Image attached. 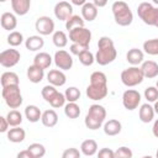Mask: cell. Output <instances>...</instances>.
<instances>
[{
  "mask_svg": "<svg viewBox=\"0 0 158 158\" xmlns=\"http://www.w3.org/2000/svg\"><path fill=\"white\" fill-rule=\"evenodd\" d=\"M107 95V78L102 72H94L90 75V84L86 88V96L90 100H102Z\"/></svg>",
  "mask_w": 158,
  "mask_h": 158,
  "instance_id": "cell-1",
  "label": "cell"
},
{
  "mask_svg": "<svg viewBox=\"0 0 158 158\" xmlns=\"http://www.w3.org/2000/svg\"><path fill=\"white\" fill-rule=\"evenodd\" d=\"M116 56L117 52L114 41L107 36L100 37L98 42V52L95 54V62L100 65H107L116 59Z\"/></svg>",
  "mask_w": 158,
  "mask_h": 158,
  "instance_id": "cell-2",
  "label": "cell"
},
{
  "mask_svg": "<svg viewBox=\"0 0 158 158\" xmlns=\"http://www.w3.org/2000/svg\"><path fill=\"white\" fill-rule=\"evenodd\" d=\"M106 118V110L99 104H94L89 107V111L85 116L84 123L89 130H98L102 126Z\"/></svg>",
  "mask_w": 158,
  "mask_h": 158,
  "instance_id": "cell-3",
  "label": "cell"
},
{
  "mask_svg": "<svg viewBox=\"0 0 158 158\" xmlns=\"http://www.w3.org/2000/svg\"><path fill=\"white\" fill-rule=\"evenodd\" d=\"M115 22L120 26H130L133 21V15L130 6L125 1H115L111 6Z\"/></svg>",
  "mask_w": 158,
  "mask_h": 158,
  "instance_id": "cell-4",
  "label": "cell"
},
{
  "mask_svg": "<svg viewBox=\"0 0 158 158\" xmlns=\"http://www.w3.org/2000/svg\"><path fill=\"white\" fill-rule=\"evenodd\" d=\"M137 14L146 25L158 28V7H154L149 2H141L137 7Z\"/></svg>",
  "mask_w": 158,
  "mask_h": 158,
  "instance_id": "cell-5",
  "label": "cell"
},
{
  "mask_svg": "<svg viewBox=\"0 0 158 158\" xmlns=\"http://www.w3.org/2000/svg\"><path fill=\"white\" fill-rule=\"evenodd\" d=\"M2 99L5 100L6 105L10 109H17L21 106L22 104V95H21V90L19 85H11V86H5L2 88L1 91Z\"/></svg>",
  "mask_w": 158,
  "mask_h": 158,
  "instance_id": "cell-6",
  "label": "cell"
},
{
  "mask_svg": "<svg viewBox=\"0 0 158 158\" xmlns=\"http://www.w3.org/2000/svg\"><path fill=\"white\" fill-rule=\"evenodd\" d=\"M143 78H144V75L139 67H130V68L122 70V73H121V81L123 85H126L128 88L141 84L143 81Z\"/></svg>",
  "mask_w": 158,
  "mask_h": 158,
  "instance_id": "cell-7",
  "label": "cell"
},
{
  "mask_svg": "<svg viewBox=\"0 0 158 158\" xmlns=\"http://www.w3.org/2000/svg\"><path fill=\"white\" fill-rule=\"evenodd\" d=\"M69 40L73 43L89 47V43L91 41V32L85 27H77L69 31Z\"/></svg>",
  "mask_w": 158,
  "mask_h": 158,
  "instance_id": "cell-8",
  "label": "cell"
},
{
  "mask_svg": "<svg viewBox=\"0 0 158 158\" xmlns=\"http://www.w3.org/2000/svg\"><path fill=\"white\" fill-rule=\"evenodd\" d=\"M20 58H21V54L17 49H14V48L5 49L0 53V64L5 68H11L20 62Z\"/></svg>",
  "mask_w": 158,
  "mask_h": 158,
  "instance_id": "cell-9",
  "label": "cell"
},
{
  "mask_svg": "<svg viewBox=\"0 0 158 158\" xmlns=\"http://www.w3.org/2000/svg\"><path fill=\"white\" fill-rule=\"evenodd\" d=\"M139 102H141V94L137 90L128 89V90H126L123 93V95H122V104H123L125 109L132 111V110L138 107Z\"/></svg>",
  "mask_w": 158,
  "mask_h": 158,
  "instance_id": "cell-10",
  "label": "cell"
},
{
  "mask_svg": "<svg viewBox=\"0 0 158 158\" xmlns=\"http://www.w3.org/2000/svg\"><path fill=\"white\" fill-rule=\"evenodd\" d=\"M35 28L36 31L42 35V36H48L52 32H54V22L51 17L48 16H41L36 20L35 23Z\"/></svg>",
  "mask_w": 158,
  "mask_h": 158,
  "instance_id": "cell-11",
  "label": "cell"
},
{
  "mask_svg": "<svg viewBox=\"0 0 158 158\" xmlns=\"http://www.w3.org/2000/svg\"><path fill=\"white\" fill-rule=\"evenodd\" d=\"M54 63L57 65V68L62 69V70H69L73 67V58L72 56L64 51V49H59L54 53Z\"/></svg>",
  "mask_w": 158,
  "mask_h": 158,
  "instance_id": "cell-12",
  "label": "cell"
},
{
  "mask_svg": "<svg viewBox=\"0 0 158 158\" xmlns=\"http://www.w3.org/2000/svg\"><path fill=\"white\" fill-rule=\"evenodd\" d=\"M54 15L60 21H68L73 16V6L68 1H59L54 6Z\"/></svg>",
  "mask_w": 158,
  "mask_h": 158,
  "instance_id": "cell-13",
  "label": "cell"
},
{
  "mask_svg": "<svg viewBox=\"0 0 158 158\" xmlns=\"http://www.w3.org/2000/svg\"><path fill=\"white\" fill-rule=\"evenodd\" d=\"M47 80L49 83V85L53 86H63L67 81V77L62 70L58 69H52L48 72L47 74Z\"/></svg>",
  "mask_w": 158,
  "mask_h": 158,
  "instance_id": "cell-14",
  "label": "cell"
},
{
  "mask_svg": "<svg viewBox=\"0 0 158 158\" xmlns=\"http://www.w3.org/2000/svg\"><path fill=\"white\" fill-rule=\"evenodd\" d=\"M81 16L84 19V21H94L98 16V7L93 4L86 1L83 6H81Z\"/></svg>",
  "mask_w": 158,
  "mask_h": 158,
  "instance_id": "cell-15",
  "label": "cell"
},
{
  "mask_svg": "<svg viewBox=\"0 0 158 158\" xmlns=\"http://www.w3.org/2000/svg\"><path fill=\"white\" fill-rule=\"evenodd\" d=\"M43 77H44V70L42 68H40L35 64H32L27 68V78L31 83L37 84L43 80Z\"/></svg>",
  "mask_w": 158,
  "mask_h": 158,
  "instance_id": "cell-16",
  "label": "cell"
},
{
  "mask_svg": "<svg viewBox=\"0 0 158 158\" xmlns=\"http://www.w3.org/2000/svg\"><path fill=\"white\" fill-rule=\"evenodd\" d=\"M0 22H1V27L4 30H7V31H12L17 26L16 16L11 12H4L0 17Z\"/></svg>",
  "mask_w": 158,
  "mask_h": 158,
  "instance_id": "cell-17",
  "label": "cell"
},
{
  "mask_svg": "<svg viewBox=\"0 0 158 158\" xmlns=\"http://www.w3.org/2000/svg\"><path fill=\"white\" fill-rule=\"evenodd\" d=\"M142 73L144 75V78H148V79H152V78H156L158 75V64L153 60H146L142 63Z\"/></svg>",
  "mask_w": 158,
  "mask_h": 158,
  "instance_id": "cell-18",
  "label": "cell"
},
{
  "mask_svg": "<svg viewBox=\"0 0 158 158\" xmlns=\"http://www.w3.org/2000/svg\"><path fill=\"white\" fill-rule=\"evenodd\" d=\"M31 1L30 0H11V7L16 15H26L30 10Z\"/></svg>",
  "mask_w": 158,
  "mask_h": 158,
  "instance_id": "cell-19",
  "label": "cell"
},
{
  "mask_svg": "<svg viewBox=\"0 0 158 158\" xmlns=\"http://www.w3.org/2000/svg\"><path fill=\"white\" fill-rule=\"evenodd\" d=\"M33 64L42 68L43 70L49 68V65L52 64V57L47 53V52H40L35 56L33 58Z\"/></svg>",
  "mask_w": 158,
  "mask_h": 158,
  "instance_id": "cell-20",
  "label": "cell"
},
{
  "mask_svg": "<svg viewBox=\"0 0 158 158\" xmlns=\"http://www.w3.org/2000/svg\"><path fill=\"white\" fill-rule=\"evenodd\" d=\"M121 128H122L121 122L118 120H115V118L109 120L104 125V132L107 136H116V135H118L121 132Z\"/></svg>",
  "mask_w": 158,
  "mask_h": 158,
  "instance_id": "cell-21",
  "label": "cell"
},
{
  "mask_svg": "<svg viewBox=\"0 0 158 158\" xmlns=\"http://www.w3.org/2000/svg\"><path fill=\"white\" fill-rule=\"evenodd\" d=\"M154 109L153 106H151L149 104H143L141 105V109H139V112H138V116H139V120L144 123H148L153 120L154 117Z\"/></svg>",
  "mask_w": 158,
  "mask_h": 158,
  "instance_id": "cell-22",
  "label": "cell"
},
{
  "mask_svg": "<svg viewBox=\"0 0 158 158\" xmlns=\"http://www.w3.org/2000/svg\"><path fill=\"white\" fill-rule=\"evenodd\" d=\"M80 152L84 156H88V157L94 156L98 152V143H96V141L91 139V138L83 141L81 144H80Z\"/></svg>",
  "mask_w": 158,
  "mask_h": 158,
  "instance_id": "cell-23",
  "label": "cell"
},
{
  "mask_svg": "<svg viewBox=\"0 0 158 158\" xmlns=\"http://www.w3.org/2000/svg\"><path fill=\"white\" fill-rule=\"evenodd\" d=\"M25 46L28 51H32V52H36V51H40L43 46H44V41L41 36H30L26 41H25Z\"/></svg>",
  "mask_w": 158,
  "mask_h": 158,
  "instance_id": "cell-24",
  "label": "cell"
},
{
  "mask_svg": "<svg viewBox=\"0 0 158 158\" xmlns=\"http://www.w3.org/2000/svg\"><path fill=\"white\" fill-rule=\"evenodd\" d=\"M126 59L132 67H136L143 62V52L138 48H131L126 54Z\"/></svg>",
  "mask_w": 158,
  "mask_h": 158,
  "instance_id": "cell-25",
  "label": "cell"
},
{
  "mask_svg": "<svg viewBox=\"0 0 158 158\" xmlns=\"http://www.w3.org/2000/svg\"><path fill=\"white\" fill-rule=\"evenodd\" d=\"M42 123L46 126V127H54L58 122V115L54 110L49 109V110H46L44 112H42V118H41Z\"/></svg>",
  "mask_w": 158,
  "mask_h": 158,
  "instance_id": "cell-26",
  "label": "cell"
},
{
  "mask_svg": "<svg viewBox=\"0 0 158 158\" xmlns=\"http://www.w3.org/2000/svg\"><path fill=\"white\" fill-rule=\"evenodd\" d=\"M25 136H26V132L21 127H14V128H10L7 131V139L12 143L22 142L25 139Z\"/></svg>",
  "mask_w": 158,
  "mask_h": 158,
  "instance_id": "cell-27",
  "label": "cell"
},
{
  "mask_svg": "<svg viewBox=\"0 0 158 158\" xmlns=\"http://www.w3.org/2000/svg\"><path fill=\"white\" fill-rule=\"evenodd\" d=\"M25 116L30 122H37L42 118V112L36 105H27L25 109Z\"/></svg>",
  "mask_w": 158,
  "mask_h": 158,
  "instance_id": "cell-28",
  "label": "cell"
},
{
  "mask_svg": "<svg viewBox=\"0 0 158 158\" xmlns=\"http://www.w3.org/2000/svg\"><path fill=\"white\" fill-rule=\"evenodd\" d=\"M20 79L19 75L14 72H5L1 74V85L2 88L5 86H11V85H19Z\"/></svg>",
  "mask_w": 158,
  "mask_h": 158,
  "instance_id": "cell-29",
  "label": "cell"
},
{
  "mask_svg": "<svg viewBox=\"0 0 158 158\" xmlns=\"http://www.w3.org/2000/svg\"><path fill=\"white\" fill-rule=\"evenodd\" d=\"M6 120L11 127H19L22 122V115L17 110H11L6 115Z\"/></svg>",
  "mask_w": 158,
  "mask_h": 158,
  "instance_id": "cell-30",
  "label": "cell"
},
{
  "mask_svg": "<svg viewBox=\"0 0 158 158\" xmlns=\"http://www.w3.org/2000/svg\"><path fill=\"white\" fill-rule=\"evenodd\" d=\"M52 41H53V43H54L56 47L63 48L68 43V37H67V35L63 31H56L53 33V36H52Z\"/></svg>",
  "mask_w": 158,
  "mask_h": 158,
  "instance_id": "cell-31",
  "label": "cell"
},
{
  "mask_svg": "<svg viewBox=\"0 0 158 158\" xmlns=\"http://www.w3.org/2000/svg\"><path fill=\"white\" fill-rule=\"evenodd\" d=\"M143 51L151 56H158V38L147 40L143 43Z\"/></svg>",
  "mask_w": 158,
  "mask_h": 158,
  "instance_id": "cell-32",
  "label": "cell"
},
{
  "mask_svg": "<svg viewBox=\"0 0 158 158\" xmlns=\"http://www.w3.org/2000/svg\"><path fill=\"white\" fill-rule=\"evenodd\" d=\"M64 114L69 118H77L80 115V107L75 102H68L64 106Z\"/></svg>",
  "mask_w": 158,
  "mask_h": 158,
  "instance_id": "cell-33",
  "label": "cell"
},
{
  "mask_svg": "<svg viewBox=\"0 0 158 158\" xmlns=\"http://www.w3.org/2000/svg\"><path fill=\"white\" fill-rule=\"evenodd\" d=\"M27 151L32 154L33 158H42L46 154V148L41 143H32L27 147Z\"/></svg>",
  "mask_w": 158,
  "mask_h": 158,
  "instance_id": "cell-34",
  "label": "cell"
},
{
  "mask_svg": "<svg viewBox=\"0 0 158 158\" xmlns=\"http://www.w3.org/2000/svg\"><path fill=\"white\" fill-rule=\"evenodd\" d=\"M77 27H84V19L80 17L79 15H73L65 22V28L68 31H72L73 28H77Z\"/></svg>",
  "mask_w": 158,
  "mask_h": 158,
  "instance_id": "cell-35",
  "label": "cell"
},
{
  "mask_svg": "<svg viewBox=\"0 0 158 158\" xmlns=\"http://www.w3.org/2000/svg\"><path fill=\"white\" fill-rule=\"evenodd\" d=\"M22 42H23V36H22V33L19 32V31H12V32H10V35L7 36V43H9L10 46H12V47H17V46H20Z\"/></svg>",
  "mask_w": 158,
  "mask_h": 158,
  "instance_id": "cell-36",
  "label": "cell"
},
{
  "mask_svg": "<svg viewBox=\"0 0 158 158\" xmlns=\"http://www.w3.org/2000/svg\"><path fill=\"white\" fill-rule=\"evenodd\" d=\"M64 95H65V100L68 102H75L80 98V90L78 88H75V86H70V88H68L65 90Z\"/></svg>",
  "mask_w": 158,
  "mask_h": 158,
  "instance_id": "cell-37",
  "label": "cell"
},
{
  "mask_svg": "<svg viewBox=\"0 0 158 158\" xmlns=\"http://www.w3.org/2000/svg\"><path fill=\"white\" fill-rule=\"evenodd\" d=\"M79 62L83 64V65H91L94 62H95V57H94V54L89 51V49H86V51H84L83 53H80L79 56Z\"/></svg>",
  "mask_w": 158,
  "mask_h": 158,
  "instance_id": "cell-38",
  "label": "cell"
},
{
  "mask_svg": "<svg viewBox=\"0 0 158 158\" xmlns=\"http://www.w3.org/2000/svg\"><path fill=\"white\" fill-rule=\"evenodd\" d=\"M57 89L53 86V85H46V86H43L42 88V90H41V95H42V98L47 101V102H49L51 100H52V98L57 94Z\"/></svg>",
  "mask_w": 158,
  "mask_h": 158,
  "instance_id": "cell-39",
  "label": "cell"
},
{
  "mask_svg": "<svg viewBox=\"0 0 158 158\" xmlns=\"http://www.w3.org/2000/svg\"><path fill=\"white\" fill-rule=\"evenodd\" d=\"M49 104H51V106L54 107V109L64 106V104H65V95L62 94V93H59V91H57V94L52 98V100L49 101Z\"/></svg>",
  "mask_w": 158,
  "mask_h": 158,
  "instance_id": "cell-40",
  "label": "cell"
},
{
  "mask_svg": "<svg viewBox=\"0 0 158 158\" xmlns=\"http://www.w3.org/2000/svg\"><path fill=\"white\" fill-rule=\"evenodd\" d=\"M144 98L149 102H156L158 100V89L156 86H148L144 89Z\"/></svg>",
  "mask_w": 158,
  "mask_h": 158,
  "instance_id": "cell-41",
  "label": "cell"
},
{
  "mask_svg": "<svg viewBox=\"0 0 158 158\" xmlns=\"http://www.w3.org/2000/svg\"><path fill=\"white\" fill-rule=\"evenodd\" d=\"M115 158H132V151L128 147H118L115 151Z\"/></svg>",
  "mask_w": 158,
  "mask_h": 158,
  "instance_id": "cell-42",
  "label": "cell"
},
{
  "mask_svg": "<svg viewBox=\"0 0 158 158\" xmlns=\"http://www.w3.org/2000/svg\"><path fill=\"white\" fill-rule=\"evenodd\" d=\"M62 158H80V152L77 148H67L62 153Z\"/></svg>",
  "mask_w": 158,
  "mask_h": 158,
  "instance_id": "cell-43",
  "label": "cell"
},
{
  "mask_svg": "<svg viewBox=\"0 0 158 158\" xmlns=\"http://www.w3.org/2000/svg\"><path fill=\"white\" fill-rule=\"evenodd\" d=\"M98 158H115V151L110 148H101L98 152Z\"/></svg>",
  "mask_w": 158,
  "mask_h": 158,
  "instance_id": "cell-44",
  "label": "cell"
},
{
  "mask_svg": "<svg viewBox=\"0 0 158 158\" xmlns=\"http://www.w3.org/2000/svg\"><path fill=\"white\" fill-rule=\"evenodd\" d=\"M86 49H89V47H85V46H81V44H77V43H72V46L69 48V51L75 56H79L80 53H83Z\"/></svg>",
  "mask_w": 158,
  "mask_h": 158,
  "instance_id": "cell-45",
  "label": "cell"
},
{
  "mask_svg": "<svg viewBox=\"0 0 158 158\" xmlns=\"http://www.w3.org/2000/svg\"><path fill=\"white\" fill-rule=\"evenodd\" d=\"M9 122L6 120V117L1 116L0 117V132H7L9 131Z\"/></svg>",
  "mask_w": 158,
  "mask_h": 158,
  "instance_id": "cell-46",
  "label": "cell"
},
{
  "mask_svg": "<svg viewBox=\"0 0 158 158\" xmlns=\"http://www.w3.org/2000/svg\"><path fill=\"white\" fill-rule=\"evenodd\" d=\"M16 158H33V157H32V154L27 149H23V151H21V152L17 153Z\"/></svg>",
  "mask_w": 158,
  "mask_h": 158,
  "instance_id": "cell-47",
  "label": "cell"
},
{
  "mask_svg": "<svg viewBox=\"0 0 158 158\" xmlns=\"http://www.w3.org/2000/svg\"><path fill=\"white\" fill-rule=\"evenodd\" d=\"M152 132H153V135H154V137H157L158 138V118L154 121V123H153V127H152Z\"/></svg>",
  "mask_w": 158,
  "mask_h": 158,
  "instance_id": "cell-48",
  "label": "cell"
},
{
  "mask_svg": "<svg viewBox=\"0 0 158 158\" xmlns=\"http://www.w3.org/2000/svg\"><path fill=\"white\" fill-rule=\"evenodd\" d=\"M93 4L96 6V7H101V6H105L106 5V1H99V0H94Z\"/></svg>",
  "mask_w": 158,
  "mask_h": 158,
  "instance_id": "cell-49",
  "label": "cell"
},
{
  "mask_svg": "<svg viewBox=\"0 0 158 158\" xmlns=\"http://www.w3.org/2000/svg\"><path fill=\"white\" fill-rule=\"evenodd\" d=\"M72 2H73L74 5H81V6H83V5H84L86 1H85V0H73Z\"/></svg>",
  "mask_w": 158,
  "mask_h": 158,
  "instance_id": "cell-50",
  "label": "cell"
},
{
  "mask_svg": "<svg viewBox=\"0 0 158 158\" xmlns=\"http://www.w3.org/2000/svg\"><path fill=\"white\" fill-rule=\"evenodd\" d=\"M153 109H154V112L158 115V100L154 102V106H153Z\"/></svg>",
  "mask_w": 158,
  "mask_h": 158,
  "instance_id": "cell-51",
  "label": "cell"
},
{
  "mask_svg": "<svg viewBox=\"0 0 158 158\" xmlns=\"http://www.w3.org/2000/svg\"><path fill=\"white\" fill-rule=\"evenodd\" d=\"M142 158H153V157H151V156H144V157H142Z\"/></svg>",
  "mask_w": 158,
  "mask_h": 158,
  "instance_id": "cell-52",
  "label": "cell"
},
{
  "mask_svg": "<svg viewBox=\"0 0 158 158\" xmlns=\"http://www.w3.org/2000/svg\"><path fill=\"white\" fill-rule=\"evenodd\" d=\"M156 158H158V149H157V152H156Z\"/></svg>",
  "mask_w": 158,
  "mask_h": 158,
  "instance_id": "cell-53",
  "label": "cell"
},
{
  "mask_svg": "<svg viewBox=\"0 0 158 158\" xmlns=\"http://www.w3.org/2000/svg\"><path fill=\"white\" fill-rule=\"evenodd\" d=\"M156 88L158 89V80H157V84H156Z\"/></svg>",
  "mask_w": 158,
  "mask_h": 158,
  "instance_id": "cell-54",
  "label": "cell"
},
{
  "mask_svg": "<svg viewBox=\"0 0 158 158\" xmlns=\"http://www.w3.org/2000/svg\"><path fill=\"white\" fill-rule=\"evenodd\" d=\"M154 2H156V4H158V0H154Z\"/></svg>",
  "mask_w": 158,
  "mask_h": 158,
  "instance_id": "cell-55",
  "label": "cell"
}]
</instances>
